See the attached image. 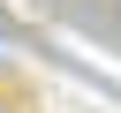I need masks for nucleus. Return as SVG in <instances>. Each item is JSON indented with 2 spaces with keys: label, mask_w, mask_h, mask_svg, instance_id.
Here are the masks:
<instances>
[]
</instances>
